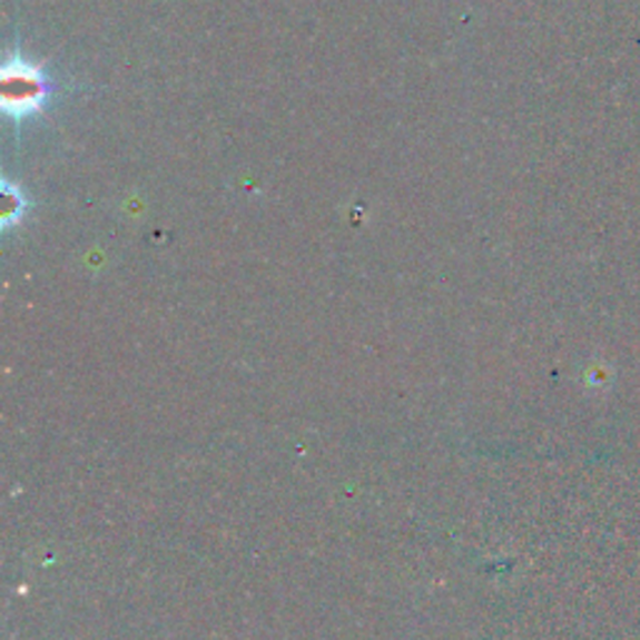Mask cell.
<instances>
[{
  "mask_svg": "<svg viewBox=\"0 0 640 640\" xmlns=\"http://www.w3.org/2000/svg\"><path fill=\"white\" fill-rule=\"evenodd\" d=\"M50 96V86L38 68L26 60H10L3 68V108L8 116L23 120L38 114Z\"/></svg>",
  "mask_w": 640,
  "mask_h": 640,
  "instance_id": "6da1fadb",
  "label": "cell"
},
{
  "mask_svg": "<svg viewBox=\"0 0 640 640\" xmlns=\"http://www.w3.org/2000/svg\"><path fill=\"white\" fill-rule=\"evenodd\" d=\"M23 208H26V203H23V196H20V190L6 186V190H3V223L6 226H10L13 218H18L20 213H23Z\"/></svg>",
  "mask_w": 640,
  "mask_h": 640,
  "instance_id": "7a4b0ae2",
  "label": "cell"
}]
</instances>
